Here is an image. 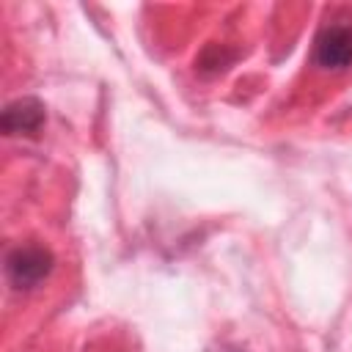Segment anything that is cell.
I'll return each instance as SVG.
<instances>
[{"instance_id":"6da1fadb","label":"cell","mask_w":352,"mask_h":352,"mask_svg":"<svg viewBox=\"0 0 352 352\" xmlns=\"http://www.w3.org/2000/svg\"><path fill=\"white\" fill-rule=\"evenodd\" d=\"M52 264H55V256L50 248L28 242V245H16L8 250L6 275L14 289H36L52 272Z\"/></svg>"},{"instance_id":"7a4b0ae2","label":"cell","mask_w":352,"mask_h":352,"mask_svg":"<svg viewBox=\"0 0 352 352\" xmlns=\"http://www.w3.org/2000/svg\"><path fill=\"white\" fill-rule=\"evenodd\" d=\"M314 60L327 72L352 66V19H333L322 25L314 41Z\"/></svg>"},{"instance_id":"3957f363","label":"cell","mask_w":352,"mask_h":352,"mask_svg":"<svg viewBox=\"0 0 352 352\" xmlns=\"http://www.w3.org/2000/svg\"><path fill=\"white\" fill-rule=\"evenodd\" d=\"M47 113L44 104L36 96H22L6 104L3 116H0V126L6 135H36L44 124Z\"/></svg>"},{"instance_id":"277c9868","label":"cell","mask_w":352,"mask_h":352,"mask_svg":"<svg viewBox=\"0 0 352 352\" xmlns=\"http://www.w3.org/2000/svg\"><path fill=\"white\" fill-rule=\"evenodd\" d=\"M220 352H239V349H231V346H226V349H220Z\"/></svg>"}]
</instances>
